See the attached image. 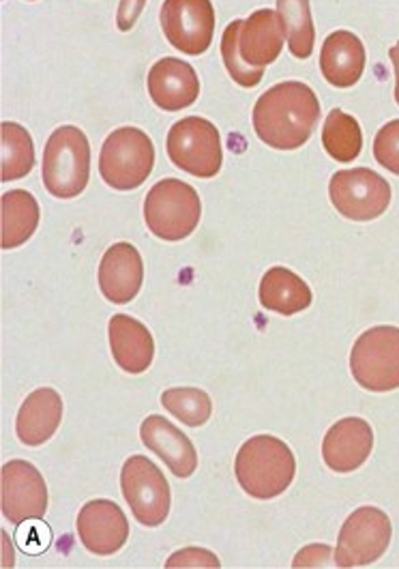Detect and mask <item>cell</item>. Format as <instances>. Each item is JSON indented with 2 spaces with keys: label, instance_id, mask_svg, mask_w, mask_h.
Here are the masks:
<instances>
[{
  "label": "cell",
  "instance_id": "21",
  "mask_svg": "<svg viewBox=\"0 0 399 569\" xmlns=\"http://www.w3.org/2000/svg\"><path fill=\"white\" fill-rule=\"evenodd\" d=\"M61 419L62 400L59 391L50 387L37 389L22 402L18 412V419H16L18 439L27 447L48 443L57 435Z\"/></svg>",
  "mask_w": 399,
  "mask_h": 569
},
{
  "label": "cell",
  "instance_id": "32",
  "mask_svg": "<svg viewBox=\"0 0 399 569\" xmlns=\"http://www.w3.org/2000/svg\"><path fill=\"white\" fill-rule=\"evenodd\" d=\"M147 0H121L119 11H117V27L119 31H131L144 9Z\"/></svg>",
  "mask_w": 399,
  "mask_h": 569
},
{
  "label": "cell",
  "instance_id": "28",
  "mask_svg": "<svg viewBox=\"0 0 399 569\" xmlns=\"http://www.w3.org/2000/svg\"><path fill=\"white\" fill-rule=\"evenodd\" d=\"M243 27V20H235L226 27L223 37H221V59L223 64L230 73V78L239 84V87H246V89H253L262 76H265V69L262 67H249L243 61L241 52H239V32Z\"/></svg>",
  "mask_w": 399,
  "mask_h": 569
},
{
  "label": "cell",
  "instance_id": "9",
  "mask_svg": "<svg viewBox=\"0 0 399 569\" xmlns=\"http://www.w3.org/2000/svg\"><path fill=\"white\" fill-rule=\"evenodd\" d=\"M329 196L339 216L352 222H371L391 204V186L369 168L339 170L331 177Z\"/></svg>",
  "mask_w": 399,
  "mask_h": 569
},
{
  "label": "cell",
  "instance_id": "31",
  "mask_svg": "<svg viewBox=\"0 0 399 569\" xmlns=\"http://www.w3.org/2000/svg\"><path fill=\"white\" fill-rule=\"evenodd\" d=\"M333 548L325 546V543H313L306 546L297 557H295V568H327L331 563H336V557L331 552Z\"/></svg>",
  "mask_w": 399,
  "mask_h": 569
},
{
  "label": "cell",
  "instance_id": "13",
  "mask_svg": "<svg viewBox=\"0 0 399 569\" xmlns=\"http://www.w3.org/2000/svg\"><path fill=\"white\" fill-rule=\"evenodd\" d=\"M78 536L92 555L110 557L119 552L129 538V522L114 501L97 499L80 509Z\"/></svg>",
  "mask_w": 399,
  "mask_h": 569
},
{
  "label": "cell",
  "instance_id": "19",
  "mask_svg": "<svg viewBox=\"0 0 399 569\" xmlns=\"http://www.w3.org/2000/svg\"><path fill=\"white\" fill-rule=\"evenodd\" d=\"M110 348L117 366L127 375H142L151 368L154 340L151 331L136 318L117 315L108 325Z\"/></svg>",
  "mask_w": 399,
  "mask_h": 569
},
{
  "label": "cell",
  "instance_id": "22",
  "mask_svg": "<svg viewBox=\"0 0 399 569\" xmlns=\"http://www.w3.org/2000/svg\"><path fill=\"white\" fill-rule=\"evenodd\" d=\"M258 297L265 310L281 317L299 315L313 301L308 282L286 267H273L262 276Z\"/></svg>",
  "mask_w": 399,
  "mask_h": 569
},
{
  "label": "cell",
  "instance_id": "26",
  "mask_svg": "<svg viewBox=\"0 0 399 569\" xmlns=\"http://www.w3.org/2000/svg\"><path fill=\"white\" fill-rule=\"evenodd\" d=\"M2 133V183L27 177L34 166V147L31 133L18 123L4 121L0 127Z\"/></svg>",
  "mask_w": 399,
  "mask_h": 569
},
{
  "label": "cell",
  "instance_id": "15",
  "mask_svg": "<svg viewBox=\"0 0 399 569\" xmlns=\"http://www.w3.org/2000/svg\"><path fill=\"white\" fill-rule=\"evenodd\" d=\"M99 288L110 303L124 306L133 301L144 282L142 256L131 243H117L103 253L99 264Z\"/></svg>",
  "mask_w": 399,
  "mask_h": 569
},
{
  "label": "cell",
  "instance_id": "24",
  "mask_svg": "<svg viewBox=\"0 0 399 569\" xmlns=\"http://www.w3.org/2000/svg\"><path fill=\"white\" fill-rule=\"evenodd\" d=\"M277 16L281 20L292 57L299 61L309 59L316 41L309 0H277Z\"/></svg>",
  "mask_w": 399,
  "mask_h": 569
},
{
  "label": "cell",
  "instance_id": "4",
  "mask_svg": "<svg viewBox=\"0 0 399 569\" xmlns=\"http://www.w3.org/2000/svg\"><path fill=\"white\" fill-rule=\"evenodd\" d=\"M154 147L151 138L138 127L112 131L99 156V172L112 190H138L153 172Z\"/></svg>",
  "mask_w": 399,
  "mask_h": 569
},
{
  "label": "cell",
  "instance_id": "20",
  "mask_svg": "<svg viewBox=\"0 0 399 569\" xmlns=\"http://www.w3.org/2000/svg\"><path fill=\"white\" fill-rule=\"evenodd\" d=\"M286 32L273 9L253 11L239 32V52L249 67L276 63L283 48Z\"/></svg>",
  "mask_w": 399,
  "mask_h": 569
},
{
  "label": "cell",
  "instance_id": "25",
  "mask_svg": "<svg viewBox=\"0 0 399 569\" xmlns=\"http://www.w3.org/2000/svg\"><path fill=\"white\" fill-rule=\"evenodd\" d=\"M322 144L325 151L336 161H355L363 149V133L359 121L339 108L331 110L322 127Z\"/></svg>",
  "mask_w": 399,
  "mask_h": 569
},
{
  "label": "cell",
  "instance_id": "10",
  "mask_svg": "<svg viewBox=\"0 0 399 569\" xmlns=\"http://www.w3.org/2000/svg\"><path fill=\"white\" fill-rule=\"evenodd\" d=\"M121 490L131 513L144 527H159L170 513V486L159 467L144 456H131L121 471Z\"/></svg>",
  "mask_w": 399,
  "mask_h": 569
},
{
  "label": "cell",
  "instance_id": "3",
  "mask_svg": "<svg viewBox=\"0 0 399 569\" xmlns=\"http://www.w3.org/2000/svg\"><path fill=\"white\" fill-rule=\"evenodd\" d=\"M91 177V144L82 129L59 127L43 151V186L54 198L80 196Z\"/></svg>",
  "mask_w": 399,
  "mask_h": 569
},
{
  "label": "cell",
  "instance_id": "1",
  "mask_svg": "<svg viewBox=\"0 0 399 569\" xmlns=\"http://www.w3.org/2000/svg\"><path fill=\"white\" fill-rule=\"evenodd\" d=\"M258 138L277 151H295L308 144L320 121V101L303 82H281L253 106Z\"/></svg>",
  "mask_w": 399,
  "mask_h": 569
},
{
  "label": "cell",
  "instance_id": "2",
  "mask_svg": "<svg viewBox=\"0 0 399 569\" xmlns=\"http://www.w3.org/2000/svg\"><path fill=\"white\" fill-rule=\"evenodd\" d=\"M235 473L251 499L269 501L290 488L297 475V460L283 441L260 435L239 449Z\"/></svg>",
  "mask_w": 399,
  "mask_h": 569
},
{
  "label": "cell",
  "instance_id": "16",
  "mask_svg": "<svg viewBox=\"0 0 399 569\" xmlns=\"http://www.w3.org/2000/svg\"><path fill=\"white\" fill-rule=\"evenodd\" d=\"M149 96L166 112L189 108L200 96L196 69L172 57L157 61L149 71Z\"/></svg>",
  "mask_w": 399,
  "mask_h": 569
},
{
  "label": "cell",
  "instance_id": "6",
  "mask_svg": "<svg viewBox=\"0 0 399 569\" xmlns=\"http://www.w3.org/2000/svg\"><path fill=\"white\" fill-rule=\"evenodd\" d=\"M350 372L355 380L376 393L399 387V327H371L359 336L350 352Z\"/></svg>",
  "mask_w": 399,
  "mask_h": 569
},
{
  "label": "cell",
  "instance_id": "27",
  "mask_svg": "<svg viewBox=\"0 0 399 569\" xmlns=\"http://www.w3.org/2000/svg\"><path fill=\"white\" fill-rule=\"evenodd\" d=\"M161 405L166 411L172 412L189 428L205 426L213 415L211 398L202 389H193V387H174L163 391Z\"/></svg>",
  "mask_w": 399,
  "mask_h": 569
},
{
  "label": "cell",
  "instance_id": "11",
  "mask_svg": "<svg viewBox=\"0 0 399 569\" xmlns=\"http://www.w3.org/2000/svg\"><path fill=\"white\" fill-rule=\"evenodd\" d=\"M161 29L172 48L189 57L205 54L216 34V9L211 0H166Z\"/></svg>",
  "mask_w": 399,
  "mask_h": 569
},
{
  "label": "cell",
  "instance_id": "14",
  "mask_svg": "<svg viewBox=\"0 0 399 569\" xmlns=\"http://www.w3.org/2000/svg\"><path fill=\"white\" fill-rule=\"evenodd\" d=\"M373 449V430L366 419L346 417L322 441V458L336 473H352L366 465Z\"/></svg>",
  "mask_w": 399,
  "mask_h": 569
},
{
  "label": "cell",
  "instance_id": "8",
  "mask_svg": "<svg viewBox=\"0 0 399 569\" xmlns=\"http://www.w3.org/2000/svg\"><path fill=\"white\" fill-rule=\"evenodd\" d=\"M391 520L378 507H359L339 531L336 548L338 568H361L376 563L391 543Z\"/></svg>",
  "mask_w": 399,
  "mask_h": 569
},
{
  "label": "cell",
  "instance_id": "12",
  "mask_svg": "<svg viewBox=\"0 0 399 569\" xmlns=\"http://www.w3.org/2000/svg\"><path fill=\"white\" fill-rule=\"evenodd\" d=\"M48 488L43 475L27 460H11L2 467V516L11 525L43 518Z\"/></svg>",
  "mask_w": 399,
  "mask_h": 569
},
{
  "label": "cell",
  "instance_id": "30",
  "mask_svg": "<svg viewBox=\"0 0 399 569\" xmlns=\"http://www.w3.org/2000/svg\"><path fill=\"white\" fill-rule=\"evenodd\" d=\"M166 568H221L213 552L205 548H184L166 561Z\"/></svg>",
  "mask_w": 399,
  "mask_h": 569
},
{
  "label": "cell",
  "instance_id": "18",
  "mask_svg": "<svg viewBox=\"0 0 399 569\" xmlns=\"http://www.w3.org/2000/svg\"><path fill=\"white\" fill-rule=\"evenodd\" d=\"M366 46L350 31H336L327 37L320 52V69L325 80L336 89L355 87L366 69Z\"/></svg>",
  "mask_w": 399,
  "mask_h": 569
},
{
  "label": "cell",
  "instance_id": "33",
  "mask_svg": "<svg viewBox=\"0 0 399 569\" xmlns=\"http://www.w3.org/2000/svg\"><path fill=\"white\" fill-rule=\"evenodd\" d=\"M389 57H391L393 69H396V101L399 103V43H396V46L389 50Z\"/></svg>",
  "mask_w": 399,
  "mask_h": 569
},
{
  "label": "cell",
  "instance_id": "29",
  "mask_svg": "<svg viewBox=\"0 0 399 569\" xmlns=\"http://www.w3.org/2000/svg\"><path fill=\"white\" fill-rule=\"evenodd\" d=\"M373 158L382 168L399 177V119L387 123L376 133Z\"/></svg>",
  "mask_w": 399,
  "mask_h": 569
},
{
  "label": "cell",
  "instance_id": "23",
  "mask_svg": "<svg viewBox=\"0 0 399 569\" xmlns=\"http://www.w3.org/2000/svg\"><path fill=\"white\" fill-rule=\"evenodd\" d=\"M39 204L27 190L2 193V250L24 246L39 226Z\"/></svg>",
  "mask_w": 399,
  "mask_h": 569
},
{
  "label": "cell",
  "instance_id": "17",
  "mask_svg": "<svg viewBox=\"0 0 399 569\" xmlns=\"http://www.w3.org/2000/svg\"><path fill=\"white\" fill-rule=\"evenodd\" d=\"M142 443L157 453L172 473L179 479L191 477L198 469V453L196 447L187 439L174 423H170L161 415H151L142 421L140 428Z\"/></svg>",
  "mask_w": 399,
  "mask_h": 569
},
{
  "label": "cell",
  "instance_id": "7",
  "mask_svg": "<svg viewBox=\"0 0 399 569\" xmlns=\"http://www.w3.org/2000/svg\"><path fill=\"white\" fill-rule=\"evenodd\" d=\"M166 149L170 161L191 177L213 179L221 170L219 131L202 117H187L170 127Z\"/></svg>",
  "mask_w": 399,
  "mask_h": 569
},
{
  "label": "cell",
  "instance_id": "5",
  "mask_svg": "<svg viewBox=\"0 0 399 569\" xmlns=\"http://www.w3.org/2000/svg\"><path fill=\"white\" fill-rule=\"evenodd\" d=\"M200 216L198 191L179 179L154 183L144 200V222L161 241H183L198 228Z\"/></svg>",
  "mask_w": 399,
  "mask_h": 569
}]
</instances>
